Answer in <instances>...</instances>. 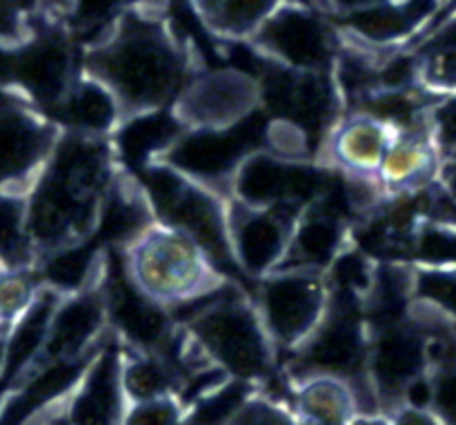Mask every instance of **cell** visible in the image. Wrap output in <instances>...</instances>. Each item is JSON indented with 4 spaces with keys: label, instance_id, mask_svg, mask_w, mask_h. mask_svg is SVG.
<instances>
[{
    "label": "cell",
    "instance_id": "1",
    "mask_svg": "<svg viewBox=\"0 0 456 425\" xmlns=\"http://www.w3.org/2000/svg\"><path fill=\"white\" fill-rule=\"evenodd\" d=\"M160 3L132 4L105 38L83 49V71L114 92L125 119L172 110L199 71L190 49L165 20Z\"/></svg>",
    "mask_w": 456,
    "mask_h": 425
},
{
    "label": "cell",
    "instance_id": "2",
    "mask_svg": "<svg viewBox=\"0 0 456 425\" xmlns=\"http://www.w3.org/2000/svg\"><path fill=\"white\" fill-rule=\"evenodd\" d=\"M118 176L110 138L62 132L27 196L29 234L38 261L67 245L94 239L101 209Z\"/></svg>",
    "mask_w": 456,
    "mask_h": 425
},
{
    "label": "cell",
    "instance_id": "3",
    "mask_svg": "<svg viewBox=\"0 0 456 425\" xmlns=\"http://www.w3.org/2000/svg\"><path fill=\"white\" fill-rule=\"evenodd\" d=\"M172 316L230 379L254 383L274 368L279 352L252 294H245L236 281H223L203 297L172 310Z\"/></svg>",
    "mask_w": 456,
    "mask_h": 425
},
{
    "label": "cell",
    "instance_id": "4",
    "mask_svg": "<svg viewBox=\"0 0 456 425\" xmlns=\"http://www.w3.org/2000/svg\"><path fill=\"white\" fill-rule=\"evenodd\" d=\"M120 254L134 285L169 312L227 281L191 236L159 221Z\"/></svg>",
    "mask_w": 456,
    "mask_h": 425
},
{
    "label": "cell",
    "instance_id": "5",
    "mask_svg": "<svg viewBox=\"0 0 456 425\" xmlns=\"http://www.w3.org/2000/svg\"><path fill=\"white\" fill-rule=\"evenodd\" d=\"M134 178L141 183L156 221L191 236L209 254L216 270L230 279L232 272H236L227 234L230 199L165 163L151 165Z\"/></svg>",
    "mask_w": 456,
    "mask_h": 425
},
{
    "label": "cell",
    "instance_id": "6",
    "mask_svg": "<svg viewBox=\"0 0 456 425\" xmlns=\"http://www.w3.org/2000/svg\"><path fill=\"white\" fill-rule=\"evenodd\" d=\"M338 27L310 0H288L248 43L272 65L307 74H334L343 49Z\"/></svg>",
    "mask_w": 456,
    "mask_h": 425
},
{
    "label": "cell",
    "instance_id": "7",
    "mask_svg": "<svg viewBox=\"0 0 456 425\" xmlns=\"http://www.w3.org/2000/svg\"><path fill=\"white\" fill-rule=\"evenodd\" d=\"M267 123L270 116L261 110L232 127L185 129L163 163L230 199L232 183L245 160L265 150Z\"/></svg>",
    "mask_w": 456,
    "mask_h": 425
},
{
    "label": "cell",
    "instance_id": "8",
    "mask_svg": "<svg viewBox=\"0 0 456 425\" xmlns=\"http://www.w3.org/2000/svg\"><path fill=\"white\" fill-rule=\"evenodd\" d=\"M332 168L314 159H283L270 150L249 156L232 183L230 199L263 209H279L301 217L323 200L334 187Z\"/></svg>",
    "mask_w": 456,
    "mask_h": 425
},
{
    "label": "cell",
    "instance_id": "9",
    "mask_svg": "<svg viewBox=\"0 0 456 425\" xmlns=\"http://www.w3.org/2000/svg\"><path fill=\"white\" fill-rule=\"evenodd\" d=\"M252 298L276 352L294 355L328 315L330 285L325 274L281 267L258 281Z\"/></svg>",
    "mask_w": 456,
    "mask_h": 425
},
{
    "label": "cell",
    "instance_id": "10",
    "mask_svg": "<svg viewBox=\"0 0 456 425\" xmlns=\"http://www.w3.org/2000/svg\"><path fill=\"white\" fill-rule=\"evenodd\" d=\"M294 374L334 377L356 383L370 377V325L365 319V301L347 294L330 292V307L310 341L292 355Z\"/></svg>",
    "mask_w": 456,
    "mask_h": 425
},
{
    "label": "cell",
    "instance_id": "11",
    "mask_svg": "<svg viewBox=\"0 0 456 425\" xmlns=\"http://www.w3.org/2000/svg\"><path fill=\"white\" fill-rule=\"evenodd\" d=\"M62 129L18 94L0 96V190L29 196L52 159Z\"/></svg>",
    "mask_w": 456,
    "mask_h": 425
},
{
    "label": "cell",
    "instance_id": "12",
    "mask_svg": "<svg viewBox=\"0 0 456 425\" xmlns=\"http://www.w3.org/2000/svg\"><path fill=\"white\" fill-rule=\"evenodd\" d=\"M80 74L83 56L78 58L71 34L62 25L31 34L25 43L13 47L9 58L13 94L49 116L65 101Z\"/></svg>",
    "mask_w": 456,
    "mask_h": 425
},
{
    "label": "cell",
    "instance_id": "13",
    "mask_svg": "<svg viewBox=\"0 0 456 425\" xmlns=\"http://www.w3.org/2000/svg\"><path fill=\"white\" fill-rule=\"evenodd\" d=\"M172 110L187 129L232 127L263 110L261 83L240 67L199 69Z\"/></svg>",
    "mask_w": 456,
    "mask_h": 425
},
{
    "label": "cell",
    "instance_id": "14",
    "mask_svg": "<svg viewBox=\"0 0 456 425\" xmlns=\"http://www.w3.org/2000/svg\"><path fill=\"white\" fill-rule=\"evenodd\" d=\"M430 372V334L412 319L370 328L368 374L383 405H403V395Z\"/></svg>",
    "mask_w": 456,
    "mask_h": 425
},
{
    "label": "cell",
    "instance_id": "15",
    "mask_svg": "<svg viewBox=\"0 0 456 425\" xmlns=\"http://www.w3.org/2000/svg\"><path fill=\"white\" fill-rule=\"evenodd\" d=\"M298 218L297 214L227 200V234L236 272L258 283L281 270Z\"/></svg>",
    "mask_w": 456,
    "mask_h": 425
},
{
    "label": "cell",
    "instance_id": "16",
    "mask_svg": "<svg viewBox=\"0 0 456 425\" xmlns=\"http://www.w3.org/2000/svg\"><path fill=\"white\" fill-rule=\"evenodd\" d=\"M110 319H107V306L101 285L62 297L52 319V328H49L43 352L16 388H20L27 379H31L40 370L49 368V365L92 359L98 347L110 337ZM16 388H12V390H16Z\"/></svg>",
    "mask_w": 456,
    "mask_h": 425
},
{
    "label": "cell",
    "instance_id": "17",
    "mask_svg": "<svg viewBox=\"0 0 456 425\" xmlns=\"http://www.w3.org/2000/svg\"><path fill=\"white\" fill-rule=\"evenodd\" d=\"M448 0H381L338 18V31L350 43L372 52L412 49L445 12Z\"/></svg>",
    "mask_w": 456,
    "mask_h": 425
},
{
    "label": "cell",
    "instance_id": "18",
    "mask_svg": "<svg viewBox=\"0 0 456 425\" xmlns=\"http://www.w3.org/2000/svg\"><path fill=\"white\" fill-rule=\"evenodd\" d=\"M125 346L114 332L105 339L65 401L67 425H125L129 396L123 383Z\"/></svg>",
    "mask_w": 456,
    "mask_h": 425
},
{
    "label": "cell",
    "instance_id": "19",
    "mask_svg": "<svg viewBox=\"0 0 456 425\" xmlns=\"http://www.w3.org/2000/svg\"><path fill=\"white\" fill-rule=\"evenodd\" d=\"M341 209L343 205L334 199V187L323 200L305 209L294 225L283 267L328 274L352 245V227Z\"/></svg>",
    "mask_w": 456,
    "mask_h": 425
},
{
    "label": "cell",
    "instance_id": "20",
    "mask_svg": "<svg viewBox=\"0 0 456 425\" xmlns=\"http://www.w3.org/2000/svg\"><path fill=\"white\" fill-rule=\"evenodd\" d=\"M395 134L390 125L365 111H347L325 138L323 163L343 176L377 178Z\"/></svg>",
    "mask_w": 456,
    "mask_h": 425
},
{
    "label": "cell",
    "instance_id": "21",
    "mask_svg": "<svg viewBox=\"0 0 456 425\" xmlns=\"http://www.w3.org/2000/svg\"><path fill=\"white\" fill-rule=\"evenodd\" d=\"M444 150L432 134V125L396 132L392 138L377 183L386 199L414 196L439 181Z\"/></svg>",
    "mask_w": 456,
    "mask_h": 425
},
{
    "label": "cell",
    "instance_id": "22",
    "mask_svg": "<svg viewBox=\"0 0 456 425\" xmlns=\"http://www.w3.org/2000/svg\"><path fill=\"white\" fill-rule=\"evenodd\" d=\"M185 129L174 110L127 116L110 138L120 172L136 176L142 169L163 163Z\"/></svg>",
    "mask_w": 456,
    "mask_h": 425
},
{
    "label": "cell",
    "instance_id": "23",
    "mask_svg": "<svg viewBox=\"0 0 456 425\" xmlns=\"http://www.w3.org/2000/svg\"><path fill=\"white\" fill-rule=\"evenodd\" d=\"M52 119L61 125L62 132L89 138H111L125 120V114L114 92L83 71Z\"/></svg>",
    "mask_w": 456,
    "mask_h": 425
},
{
    "label": "cell",
    "instance_id": "24",
    "mask_svg": "<svg viewBox=\"0 0 456 425\" xmlns=\"http://www.w3.org/2000/svg\"><path fill=\"white\" fill-rule=\"evenodd\" d=\"M294 413L303 425H350L356 401L350 383L316 374L297 381Z\"/></svg>",
    "mask_w": 456,
    "mask_h": 425
},
{
    "label": "cell",
    "instance_id": "25",
    "mask_svg": "<svg viewBox=\"0 0 456 425\" xmlns=\"http://www.w3.org/2000/svg\"><path fill=\"white\" fill-rule=\"evenodd\" d=\"M123 383L129 404H142L176 396L183 388V374L176 361L167 355L134 352L125 347Z\"/></svg>",
    "mask_w": 456,
    "mask_h": 425
},
{
    "label": "cell",
    "instance_id": "26",
    "mask_svg": "<svg viewBox=\"0 0 456 425\" xmlns=\"http://www.w3.org/2000/svg\"><path fill=\"white\" fill-rule=\"evenodd\" d=\"M36 263L27 194L0 190V272L36 270Z\"/></svg>",
    "mask_w": 456,
    "mask_h": 425
},
{
    "label": "cell",
    "instance_id": "27",
    "mask_svg": "<svg viewBox=\"0 0 456 425\" xmlns=\"http://www.w3.org/2000/svg\"><path fill=\"white\" fill-rule=\"evenodd\" d=\"M283 3L288 0H218L199 18L209 34L248 45Z\"/></svg>",
    "mask_w": 456,
    "mask_h": 425
},
{
    "label": "cell",
    "instance_id": "28",
    "mask_svg": "<svg viewBox=\"0 0 456 425\" xmlns=\"http://www.w3.org/2000/svg\"><path fill=\"white\" fill-rule=\"evenodd\" d=\"M129 0H67L65 29L85 40V47L98 43L127 12Z\"/></svg>",
    "mask_w": 456,
    "mask_h": 425
},
{
    "label": "cell",
    "instance_id": "29",
    "mask_svg": "<svg viewBox=\"0 0 456 425\" xmlns=\"http://www.w3.org/2000/svg\"><path fill=\"white\" fill-rule=\"evenodd\" d=\"M40 283L36 270L0 272V325L12 328L38 297Z\"/></svg>",
    "mask_w": 456,
    "mask_h": 425
},
{
    "label": "cell",
    "instance_id": "30",
    "mask_svg": "<svg viewBox=\"0 0 456 425\" xmlns=\"http://www.w3.org/2000/svg\"><path fill=\"white\" fill-rule=\"evenodd\" d=\"M419 85L435 98L456 96V47L421 49Z\"/></svg>",
    "mask_w": 456,
    "mask_h": 425
},
{
    "label": "cell",
    "instance_id": "31",
    "mask_svg": "<svg viewBox=\"0 0 456 425\" xmlns=\"http://www.w3.org/2000/svg\"><path fill=\"white\" fill-rule=\"evenodd\" d=\"M435 399L432 413L441 425H456V350L436 359L430 368Z\"/></svg>",
    "mask_w": 456,
    "mask_h": 425
},
{
    "label": "cell",
    "instance_id": "32",
    "mask_svg": "<svg viewBox=\"0 0 456 425\" xmlns=\"http://www.w3.org/2000/svg\"><path fill=\"white\" fill-rule=\"evenodd\" d=\"M227 425H303L297 413L285 408L281 401L265 399V396H249L243 408L234 414Z\"/></svg>",
    "mask_w": 456,
    "mask_h": 425
},
{
    "label": "cell",
    "instance_id": "33",
    "mask_svg": "<svg viewBox=\"0 0 456 425\" xmlns=\"http://www.w3.org/2000/svg\"><path fill=\"white\" fill-rule=\"evenodd\" d=\"M36 0H0V45L18 47L31 31V12Z\"/></svg>",
    "mask_w": 456,
    "mask_h": 425
},
{
    "label": "cell",
    "instance_id": "34",
    "mask_svg": "<svg viewBox=\"0 0 456 425\" xmlns=\"http://www.w3.org/2000/svg\"><path fill=\"white\" fill-rule=\"evenodd\" d=\"M181 410V401L176 396L132 404L125 425H178Z\"/></svg>",
    "mask_w": 456,
    "mask_h": 425
},
{
    "label": "cell",
    "instance_id": "35",
    "mask_svg": "<svg viewBox=\"0 0 456 425\" xmlns=\"http://www.w3.org/2000/svg\"><path fill=\"white\" fill-rule=\"evenodd\" d=\"M430 125L444 154L456 151V96H441L432 102Z\"/></svg>",
    "mask_w": 456,
    "mask_h": 425
},
{
    "label": "cell",
    "instance_id": "36",
    "mask_svg": "<svg viewBox=\"0 0 456 425\" xmlns=\"http://www.w3.org/2000/svg\"><path fill=\"white\" fill-rule=\"evenodd\" d=\"M392 425H441V421L432 410H417L403 405L401 410H396Z\"/></svg>",
    "mask_w": 456,
    "mask_h": 425
},
{
    "label": "cell",
    "instance_id": "37",
    "mask_svg": "<svg viewBox=\"0 0 456 425\" xmlns=\"http://www.w3.org/2000/svg\"><path fill=\"white\" fill-rule=\"evenodd\" d=\"M377 3H381V0H325V9H328V13H332V16H346V13L372 7V4Z\"/></svg>",
    "mask_w": 456,
    "mask_h": 425
},
{
    "label": "cell",
    "instance_id": "38",
    "mask_svg": "<svg viewBox=\"0 0 456 425\" xmlns=\"http://www.w3.org/2000/svg\"><path fill=\"white\" fill-rule=\"evenodd\" d=\"M7 359H9V328H0V381L7 372Z\"/></svg>",
    "mask_w": 456,
    "mask_h": 425
},
{
    "label": "cell",
    "instance_id": "39",
    "mask_svg": "<svg viewBox=\"0 0 456 425\" xmlns=\"http://www.w3.org/2000/svg\"><path fill=\"white\" fill-rule=\"evenodd\" d=\"M350 425H392V419L386 414H356Z\"/></svg>",
    "mask_w": 456,
    "mask_h": 425
},
{
    "label": "cell",
    "instance_id": "40",
    "mask_svg": "<svg viewBox=\"0 0 456 425\" xmlns=\"http://www.w3.org/2000/svg\"><path fill=\"white\" fill-rule=\"evenodd\" d=\"M218 0H190L191 12H194L196 16H203V13L209 12V9H212Z\"/></svg>",
    "mask_w": 456,
    "mask_h": 425
},
{
    "label": "cell",
    "instance_id": "41",
    "mask_svg": "<svg viewBox=\"0 0 456 425\" xmlns=\"http://www.w3.org/2000/svg\"><path fill=\"white\" fill-rule=\"evenodd\" d=\"M310 3H312V4H316V7L323 9V12L328 13V9H325V0H310Z\"/></svg>",
    "mask_w": 456,
    "mask_h": 425
},
{
    "label": "cell",
    "instance_id": "42",
    "mask_svg": "<svg viewBox=\"0 0 456 425\" xmlns=\"http://www.w3.org/2000/svg\"><path fill=\"white\" fill-rule=\"evenodd\" d=\"M0 328H3V325H0Z\"/></svg>",
    "mask_w": 456,
    "mask_h": 425
},
{
    "label": "cell",
    "instance_id": "43",
    "mask_svg": "<svg viewBox=\"0 0 456 425\" xmlns=\"http://www.w3.org/2000/svg\"><path fill=\"white\" fill-rule=\"evenodd\" d=\"M448 12H450V9H448Z\"/></svg>",
    "mask_w": 456,
    "mask_h": 425
}]
</instances>
